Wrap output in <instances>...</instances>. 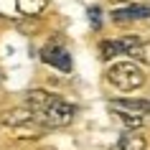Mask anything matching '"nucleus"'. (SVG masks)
<instances>
[{
	"label": "nucleus",
	"mask_w": 150,
	"mask_h": 150,
	"mask_svg": "<svg viewBox=\"0 0 150 150\" xmlns=\"http://www.w3.org/2000/svg\"><path fill=\"white\" fill-rule=\"evenodd\" d=\"M107 79L120 92H132V89H140L145 84V74H142V69L135 61H120V64H112L110 66Z\"/></svg>",
	"instance_id": "obj_1"
},
{
	"label": "nucleus",
	"mask_w": 150,
	"mask_h": 150,
	"mask_svg": "<svg viewBox=\"0 0 150 150\" xmlns=\"http://www.w3.org/2000/svg\"><path fill=\"white\" fill-rule=\"evenodd\" d=\"M74 115H76L74 104H69V102H64V99L51 94V99L33 115V120L43 122L46 127H64V125H69L71 120H74Z\"/></svg>",
	"instance_id": "obj_2"
},
{
	"label": "nucleus",
	"mask_w": 150,
	"mask_h": 150,
	"mask_svg": "<svg viewBox=\"0 0 150 150\" xmlns=\"http://www.w3.org/2000/svg\"><path fill=\"white\" fill-rule=\"evenodd\" d=\"M110 110L117 112L120 117H145V115H150V102H145V99H115V102H110Z\"/></svg>",
	"instance_id": "obj_3"
},
{
	"label": "nucleus",
	"mask_w": 150,
	"mask_h": 150,
	"mask_svg": "<svg viewBox=\"0 0 150 150\" xmlns=\"http://www.w3.org/2000/svg\"><path fill=\"white\" fill-rule=\"evenodd\" d=\"M43 61L56 66L59 71H71V56L64 46H46L43 48Z\"/></svg>",
	"instance_id": "obj_4"
},
{
	"label": "nucleus",
	"mask_w": 150,
	"mask_h": 150,
	"mask_svg": "<svg viewBox=\"0 0 150 150\" xmlns=\"http://www.w3.org/2000/svg\"><path fill=\"white\" fill-rule=\"evenodd\" d=\"M115 21H142L150 18V5H127V8H117L112 10Z\"/></svg>",
	"instance_id": "obj_5"
},
{
	"label": "nucleus",
	"mask_w": 150,
	"mask_h": 150,
	"mask_svg": "<svg viewBox=\"0 0 150 150\" xmlns=\"http://www.w3.org/2000/svg\"><path fill=\"white\" fill-rule=\"evenodd\" d=\"M120 150H148V142L137 130H125L120 137Z\"/></svg>",
	"instance_id": "obj_6"
},
{
	"label": "nucleus",
	"mask_w": 150,
	"mask_h": 150,
	"mask_svg": "<svg viewBox=\"0 0 150 150\" xmlns=\"http://www.w3.org/2000/svg\"><path fill=\"white\" fill-rule=\"evenodd\" d=\"M33 120V112L28 110V107H21V110H10L8 115H5V122L8 125H13V127H18V125H28Z\"/></svg>",
	"instance_id": "obj_7"
},
{
	"label": "nucleus",
	"mask_w": 150,
	"mask_h": 150,
	"mask_svg": "<svg viewBox=\"0 0 150 150\" xmlns=\"http://www.w3.org/2000/svg\"><path fill=\"white\" fill-rule=\"evenodd\" d=\"M127 56H132V61H142V64H150V41H137Z\"/></svg>",
	"instance_id": "obj_8"
},
{
	"label": "nucleus",
	"mask_w": 150,
	"mask_h": 150,
	"mask_svg": "<svg viewBox=\"0 0 150 150\" xmlns=\"http://www.w3.org/2000/svg\"><path fill=\"white\" fill-rule=\"evenodd\" d=\"M99 54H102V59H112V56L125 54L122 41H102V43H99Z\"/></svg>",
	"instance_id": "obj_9"
},
{
	"label": "nucleus",
	"mask_w": 150,
	"mask_h": 150,
	"mask_svg": "<svg viewBox=\"0 0 150 150\" xmlns=\"http://www.w3.org/2000/svg\"><path fill=\"white\" fill-rule=\"evenodd\" d=\"M18 8L25 16H38L41 10L46 8V0H18Z\"/></svg>",
	"instance_id": "obj_10"
}]
</instances>
